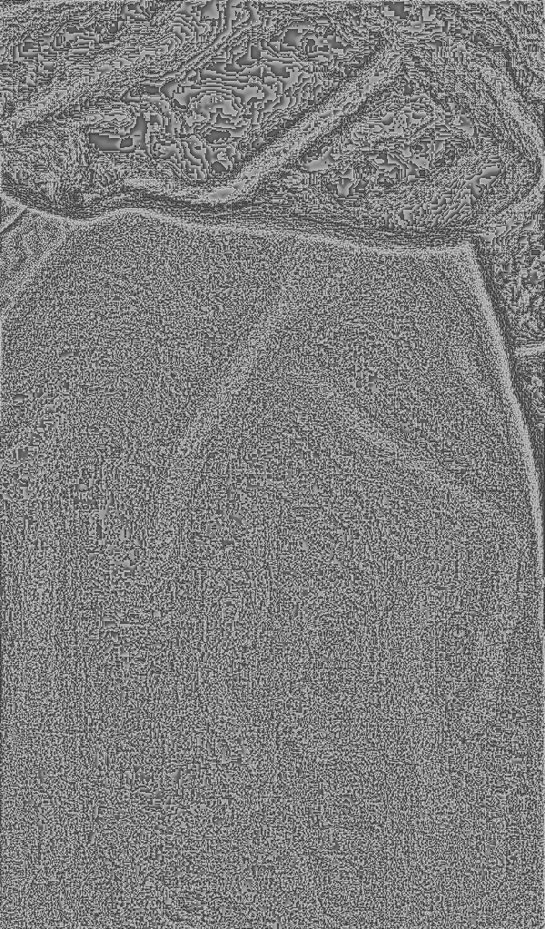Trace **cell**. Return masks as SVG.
<instances>
[{
  "label": "cell",
  "mask_w": 545,
  "mask_h": 929,
  "mask_svg": "<svg viewBox=\"0 0 545 929\" xmlns=\"http://www.w3.org/2000/svg\"><path fill=\"white\" fill-rule=\"evenodd\" d=\"M63 225L51 221H25L2 241V252H18L2 257V301L7 304L33 276L67 234Z\"/></svg>",
  "instance_id": "obj_1"
}]
</instances>
